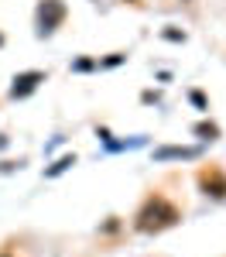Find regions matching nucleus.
I'll use <instances>...</instances> for the list:
<instances>
[{
    "instance_id": "nucleus-1",
    "label": "nucleus",
    "mask_w": 226,
    "mask_h": 257,
    "mask_svg": "<svg viewBox=\"0 0 226 257\" xmlns=\"http://www.w3.org/2000/svg\"><path fill=\"white\" fill-rule=\"evenodd\" d=\"M178 219H182V213H178L175 202H168L164 196H151L141 209H137L134 226H137L141 233H161V230H168V226H175Z\"/></svg>"
},
{
    "instance_id": "nucleus-2",
    "label": "nucleus",
    "mask_w": 226,
    "mask_h": 257,
    "mask_svg": "<svg viewBox=\"0 0 226 257\" xmlns=\"http://www.w3.org/2000/svg\"><path fill=\"white\" fill-rule=\"evenodd\" d=\"M65 21V4L62 0H41L38 4V35H52Z\"/></svg>"
},
{
    "instance_id": "nucleus-3",
    "label": "nucleus",
    "mask_w": 226,
    "mask_h": 257,
    "mask_svg": "<svg viewBox=\"0 0 226 257\" xmlns=\"http://www.w3.org/2000/svg\"><path fill=\"white\" fill-rule=\"evenodd\" d=\"M38 82H45V72H21L18 79H14V86H11V96L14 99L31 96V93L38 89Z\"/></svg>"
},
{
    "instance_id": "nucleus-4",
    "label": "nucleus",
    "mask_w": 226,
    "mask_h": 257,
    "mask_svg": "<svg viewBox=\"0 0 226 257\" xmlns=\"http://www.w3.org/2000/svg\"><path fill=\"white\" fill-rule=\"evenodd\" d=\"M199 185H202L205 196H216V199L226 196V175H219V172H202L199 175Z\"/></svg>"
},
{
    "instance_id": "nucleus-5",
    "label": "nucleus",
    "mask_w": 226,
    "mask_h": 257,
    "mask_svg": "<svg viewBox=\"0 0 226 257\" xmlns=\"http://www.w3.org/2000/svg\"><path fill=\"white\" fill-rule=\"evenodd\" d=\"M199 155V148H161V151H154V158H195Z\"/></svg>"
},
{
    "instance_id": "nucleus-6",
    "label": "nucleus",
    "mask_w": 226,
    "mask_h": 257,
    "mask_svg": "<svg viewBox=\"0 0 226 257\" xmlns=\"http://www.w3.org/2000/svg\"><path fill=\"white\" fill-rule=\"evenodd\" d=\"M195 134H199V138H219V127H216V123H199V127H195Z\"/></svg>"
},
{
    "instance_id": "nucleus-7",
    "label": "nucleus",
    "mask_w": 226,
    "mask_h": 257,
    "mask_svg": "<svg viewBox=\"0 0 226 257\" xmlns=\"http://www.w3.org/2000/svg\"><path fill=\"white\" fill-rule=\"evenodd\" d=\"M69 165H76V155H69V158H62V161H55L52 168H48V175H59V172H65Z\"/></svg>"
},
{
    "instance_id": "nucleus-8",
    "label": "nucleus",
    "mask_w": 226,
    "mask_h": 257,
    "mask_svg": "<svg viewBox=\"0 0 226 257\" xmlns=\"http://www.w3.org/2000/svg\"><path fill=\"white\" fill-rule=\"evenodd\" d=\"M0 257H11V254H0Z\"/></svg>"
}]
</instances>
